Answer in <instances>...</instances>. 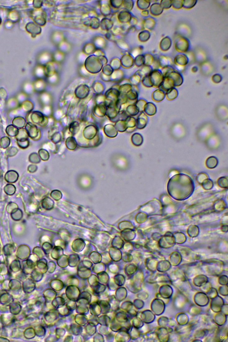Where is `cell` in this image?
I'll use <instances>...</instances> for the list:
<instances>
[{"instance_id":"3","label":"cell","mask_w":228,"mask_h":342,"mask_svg":"<svg viewBox=\"0 0 228 342\" xmlns=\"http://www.w3.org/2000/svg\"><path fill=\"white\" fill-rule=\"evenodd\" d=\"M136 128L138 129H142L146 126L148 122V117L144 112H142L139 114L136 121Z\"/></svg>"},{"instance_id":"6","label":"cell","mask_w":228,"mask_h":342,"mask_svg":"<svg viewBox=\"0 0 228 342\" xmlns=\"http://www.w3.org/2000/svg\"><path fill=\"white\" fill-rule=\"evenodd\" d=\"M107 108L104 104L97 105L94 107V112L96 116L98 117H103L106 115Z\"/></svg>"},{"instance_id":"10","label":"cell","mask_w":228,"mask_h":342,"mask_svg":"<svg viewBox=\"0 0 228 342\" xmlns=\"http://www.w3.org/2000/svg\"><path fill=\"white\" fill-rule=\"evenodd\" d=\"M115 128L117 131L120 132H124L126 131L127 129V125H126L125 121H120L116 122L115 125Z\"/></svg>"},{"instance_id":"5","label":"cell","mask_w":228,"mask_h":342,"mask_svg":"<svg viewBox=\"0 0 228 342\" xmlns=\"http://www.w3.org/2000/svg\"><path fill=\"white\" fill-rule=\"evenodd\" d=\"M26 30L28 32L30 33L33 35L41 33V29L35 24L33 22H29L26 25Z\"/></svg>"},{"instance_id":"9","label":"cell","mask_w":228,"mask_h":342,"mask_svg":"<svg viewBox=\"0 0 228 342\" xmlns=\"http://www.w3.org/2000/svg\"><path fill=\"white\" fill-rule=\"evenodd\" d=\"M66 147L71 150H74L77 147V143L75 138L71 136L68 138L66 141Z\"/></svg>"},{"instance_id":"21","label":"cell","mask_w":228,"mask_h":342,"mask_svg":"<svg viewBox=\"0 0 228 342\" xmlns=\"http://www.w3.org/2000/svg\"><path fill=\"white\" fill-rule=\"evenodd\" d=\"M1 22H2V21H1V19L0 18V24H1Z\"/></svg>"},{"instance_id":"16","label":"cell","mask_w":228,"mask_h":342,"mask_svg":"<svg viewBox=\"0 0 228 342\" xmlns=\"http://www.w3.org/2000/svg\"><path fill=\"white\" fill-rule=\"evenodd\" d=\"M22 211L20 209H17L11 213L12 218L15 221H19L22 217Z\"/></svg>"},{"instance_id":"20","label":"cell","mask_w":228,"mask_h":342,"mask_svg":"<svg viewBox=\"0 0 228 342\" xmlns=\"http://www.w3.org/2000/svg\"><path fill=\"white\" fill-rule=\"evenodd\" d=\"M34 2H35V4H33L34 7L36 8H40L41 6H42V2H40V1H34Z\"/></svg>"},{"instance_id":"11","label":"cell","mask_w":228,"mask_h":342,"mask_svg":"<svg viewBox=\"0 0 228 342\" xmlns=\"http://www.w3.org/2000/svg\"><path fill=\"white\" fill-rule=\"evenodd\" d=\"M126 112L128 115L131 116H136L139 112V111L137 107L135 105L132 104L128 106L126 108Z\"/></svg>"},{"instance_id":"19","label":"cell","mask_w":228,"mask_h":342,"mask_svg":"<svg viewBox=\"0 0 228 342\" xmlns=\"http://www.w3.org/2000/svg\"><path fill=\"white\" fill-rule=\"evenodd\" d=\"M54 58L55 60H56L55 61L56 62H58V63L62 62L63 61V59L64 58V54L62 52H57L54 56Z\"/></svg>"},{"instance_id":"2","label":"cell","mask_w":228,"mask_h":342,"mask_svg":"<svg viewBox=\"0 0 228 342\" xmlns=\"http://www.w3.org/2000/svg\"><path fill=\"white\" fill-rule=\"evenodd\" d=\"M35 22L40 25H44L46 23V17H44V13L42 10L34 11L32 14Z\"/></svg>"},{"instance_id":"4","label":"cell","mask_w":228,"mask_h":342,"mask_svg":"<svg viewBox=\"0 0 228 342\" xmlns=\"http://www.w3.org/2000/svg\"><path fill=\"white\" fill-rule=\"evenodd\" d=\"M104 131L107 136L110 138L115 137L118 134V131L115 126L112 124L106 125L104 128Z\"/></svg>"},{"instance_id":"1","label":"cell","mask_w":228,"mask_h":342,"mask_svg":"<svg viewBox=\"0 0 228 342\" xmlns=\"http://www.w3.org/2000/svg\"><path fill=\"white\" fill-rule=\"evenodd\" d=\"M97 128L94 125H90L85 128L84 136L87 139H93L98 135Z\"/></svg>"},{"instance_id":"13","label":"cell","mask_w":228,"mask_h":342,"mask_svg":"<svg viewBox=\"0 0 228 342\" xmlns=\"http://www.w3.org/2000/svg\"><path fill=\"white\" fill-rule=\"evenodd\" d=\"M218 160L214 157H209L206 161V165L208 168H214L217 165Z\"/></svg>"},{"instance_id":"8","label":"cell","mask_w":228,"mask_h":342,"mask_svg":"<svg viewBox=\"0 0 228 342\" xmlns=\"http://www.w3.org/2000/svg\"><path fill=\"white\" fill-rule=\"evenodd\" d=\"M131 142L135 146H139L143 142V138L139 133H135L131 137Z\"/></svg>"},{"instance_id":"12","label":"cell","mask_w":228,"mask_h":342,"mask_svg":"<svg viewBox=\"0 0 228 342\" xmlns=\"http://www.w3.org/2000/svg\"><path fill=\"white\" fill-rule=\"evenodd\" d=\"M80 124L76 121L71 123L69 126V131L73 135H75L78 133L80 130Z\"/></svg>"},{"instance_id":"15","label":"cell","mask_w":228,"mask_h":342,"mask_svg":"<svg viewBox=\"0 0 228 342\" xmlns=\"http://www.w3.org/2000/svg\"><path fill=\"white\" fill-rule=\"evenodd\" d=\"M155 96H157V97L154 98V99L156 101L160 102L161 101L163 100V99L164 98V92L163 91H161L160 90H157L154 92V94H153V97H155Z\"/></svg>"},{"instance_id":"7","label":"cell","mask_w":228,"mask_h":342,"mask_svg":"<svg viewBox=\"0 0 228 342\" xmlns=\"http://www.w3.org/2000/svg\"><path fill=\"white\" fill-rule=\"evenodd\" d=\"M144 111L145 112L148 116H153L157 112V107L156 106L152 103H148L146 104Z\"/></svg>"},{"instance_id":"17","label":"cell","mask_w":228,"mask_h":342,"mask_svg":"<svg viewBox=\"0 0 228 342\" xmlns=\"http://www.w3.org/2000/svg\"><path fill=\"white\" fill-rule=\"evenodd\" d=\"M146 103H147L145 101L139 100L136 101L135 105L137 107L139 111V112H142L143 111H144L145 106Z\"/></svg>"},{"instance_id":"14","label":"cell","mask_w":228,"mask_h":342,"mask_svg":"<svg viewBox=\"0 0 228 342\" xmlns=\"http://www.w3.org/2000/svg\"><path fill=\"white\" fill-rule=\"evenodd\" d=\"M178 92L177 90L175 88H171L170 90H168L166 93V96L167 98L169 100H171L175 99L177 97Z\"/></svg>"},{"instance_id":"18","label":"cell","mask_w":228,"mask_h":342,"mask_svg":"<svg viewBox=\"0 0 228 342\" xmlns=\"http://www.w3.org/2000/svg\"><path fill=\"white\" fill-rule=\"evenodd\" d=\"M16 189L15 187L13 185H7V186L5 188V191L6 194L8 195H12L15 194Z\"/></svg>"}]
</instances>
